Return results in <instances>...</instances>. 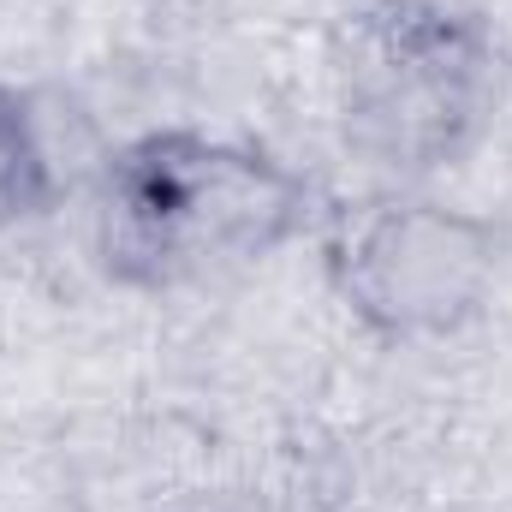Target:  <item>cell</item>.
<instances>
[{
    "mask_svg": "<svg viewBox=\"0 0 512 512\" xmlns=\"http://www.w3.org/2000/svg\"><path fill=\"white\" fill-rule=\"evenodd\" d=\"M48 203H54V161H48L42 120L30 96L0 84V239L12 227L42 221Z\"/></svg>",
    "mask_w": 512,
    "mask_h": 512,
    "instance_id": "4",
    "label": "cell"
},
{
    "mask_svg": "<svg viewBox=\"0 0 512 512\" xmlns=\"http://www.w3.org/2000/svg\"><path fill=\"white\" fill-rule=\"evenodd\" d=\"M316 209L310 179L274 149L197 126L120 143L96 179L90 245L126 292H185L292 245Z\"/></svg>",
    "mask_w": 512,
    "mask_h": 512,
    "instance_id": "1",
    "label": "cell"
},
{
    "mask_svg": "<svg viewBox=\"0 0 512 512\" xmlns=\"http://www.w3.org/2000/svg\"><path fill=\"white\" fill-rule=\"evenodd\" d=\"M501 274V227L435 197H376L340 215L328 280L376 340H447L483 316Z\"/></svg>",
    "mask_w": 512,
    "mask_h": 512,
    "instance_id": "3",
    "label": "cell"
},
{
    "mask_svg": "<svg viewBox=\"0 0 512 512\" xmlns=\"http://www.w3.org/2000/svg\"><path fill=\"white\" fill-rule=\"evenodd\" d=\"M340 143L393 179L453 167L495 114V30L459 0H364L328 42Z\"/></svg>",
    "mask_w": 512,
    "mask_h": 512,
    "instance_id": "2",
    "label": "cell"
}]
</instances>
